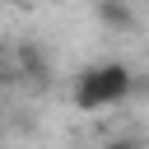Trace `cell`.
<instances>
[{
    "label": "cell",
    "mask_w": 149,
    "mask_h": 149,
    "mask_svg": "<svg viewBox=\"0 0 149 149\" xmlns=\"http://www.w3.org/2000/svg\"><path fill=\"white\" fill-rule=\"evenodd\" d=\"M130 93H135V70H130L126 61H93V65H84L79 79H74V107H79V112L121 107Z\"/></svg>",
    "instance_id": "cell-1"
},
{
    "label": "cell",
    "mask_w": 149,
    "mask_h": 149,
    "mask_svg": "<svg viewBox=\"0 0 149 149\" xmlns=\"http://www.w3.org/2000/svg\"><path fill=\"white\" fill-rule=\"evenodd\" d=\"M93 19H98L102 28H112V33H130V28H135V9L121 5V0H102V5H93Z\"/></svg>",
    "instance_id": "cell-2"
},
{
    "label": "cell",
    "mask_w": 149,
    "mask_h": 149,
    "mask_svg": "<svg viewBox=\"0 0 149 149\" xmlns=\"http://www.w3.org/2000/svg\"><path fill=\"white\" fill-rule=\"evenodd\" d=\"M19 65H23V74H28V79H47V74H51L47 51H42V47H33V42H23V47H19Z\"/></svg>",
    "instance_id": "cell-3"
},
{
    "label": "cell",
    "mask_w": 149,
    "mask_h": 149,
    "mask_svg": "<svg viewBox=\"0 0 149 149\" xmlns=\"http://www.w3.org/2000/svg\"><path fill=\"white\" fill-rule=\"evenodd\" d=\"M102 149H144V144H140V140H130V135H116V140H107Z\"/></svg>",
    "instance_id": "cell-4"
}]
</instances>
